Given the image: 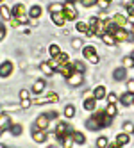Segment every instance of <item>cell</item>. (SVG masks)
Segmentation results:
<instances>
[{
	"instance_id": "obj_1",
	"label": "cell",
	"mask_w": 134,
	"mask_h": 148,
	"mask_svg": "<svg viewBox=\"0 0 134 148\" xmlns=\"http://www.w3.org/2000/svg\"><path fill=\"white\" fill-rule=\"evenodd\" d=\"M111 120L113 118L106 114V111H98L91 116L89 120H86V127L89 130H100V129H104V127H109Z\"/></svg>"
},
{
	"instance_id": "obj_2",
	"label": "cell",
	"mask_w": 134,
	"mask_h": 148,
	"mask_svg": "<svg viewBox=\"0 0 134 148\" xmlns=\"http://www.w3.org/2000/svg\"><path fill=\"white\" fill-rule=\"evenodd\" d=\"M68 134H74V129H71L68 123L59 121V123H57V127H56V137H57L59 141H63Z\"/></svg>"
},
{
	"instance_id": "obj_3",
	"label": "cell",
	"mask_w": 134,
	"mask_h": 148,
	"mask_svg": "<svg viewBox=\"0 0 134 148\" xmlns=\"http://www.w3.org/2000/svg\"><path fill=\"white\" fill-rule=\"evenodd\" d=\"M82 56H84L91 64H97V62L100 61L98 56H97V48L93 45H88V47H82Z\"/></svg>"
},
{
	"instance_id": "obj_4",
	"label": "cell",
	"mask_w": 134,
	"mask_h": 148,
	"mask_svg": "<svg viewBox=\"0 0 134 148\" xmlns=\"http://www.w3.org/2000/svg\"><path fill=\"white\" fill-rule=\"evenodd\" d=\"M48 125H50V118L47 114H39L34 121V125H32V130H47Z\"/></svg>"
},
{
	"instance_id": "obj_5",
	"label": "cell",
	"mask_w": 134,
	"mask_h": 148,
	"mask_svg": "<svg viewBox=\"0 0 134 148\" xmlns=\"http://www.w3.org/2000/svg\"><path fill=\"white\" fill-rule=\"evenodd\" d=\"M57 100H59V97H57L56 93H48L45 98H34L32 102H34L36 105H41V103H56Z\"/></svg>"
},
{
	"instance_id": "obj_6",
	"label": "cell",
	"mask_w": 134,
	"mask_h": 148,
	"mask_svg": "<svg viewBox=\"0 0 134 148\" xmlns=\"http://www.w3.org/2000/svg\"><path fill=\"white\" fill-rule=\"evenodd\" d=\"M13 73V62L11 61H4L2 64H0V77L2 79H5V77H9Z\"/></svg>"
},
{
	"instance_id": "obj_7",
	"label": "cell",
	"mask_w": 134,
	"mask_h": 148,
	"mask_svg": "<svg viewBox=\"0 0 134 148\" xmlns=\"http://www.w3.org/2000/svg\"><path fill=\"white\" fill-rule=\"evenodd\" d=\"M113 36H115V39H116V41H132V38H134L131 32H127L125 29H118Z\"/></svg>"
},
{
	"instance_id": "obj_8",
	"label": "cell",
	"mask_w": 134,
	"mask_h": 148,
	"mask_svg": "<svg viewBox=\"0 0 134 148\" xmlns=\"http://www.w3.org/2000/svg\"><path fill=\"white\" fill-rule=\"evenodd\" d=\"M59 73H61V75H63L65 79H68L70 75H71V73H74L75 70H74V64H68V62H66V64H59L57 68H56Z\"/></svg>"
},
{
	"instance_id": "obj_9",
	"label": "cell",
	"mask_w": 134,
	"mask_h": 148,
	"mask_svg": "<svg viewBox=\"0 0 134 148\" xmlns=\"http://www.w3.org/2000/svg\"><path fill=\"white\" fill-rule=\"evenodd\" d=\"M66 80H68L70 86H80L84 79H82V73H80V71H74V73H71V75H70Z\"/></svg>"
},
{
	"instance_id": "obj_10",
	"label": "cell",
	"mask_w": 134,
	"mask_h": 148,
	"mask_svg": "<svg viewBox=\"0 0 134 148\" xmlns=\"http://www.w3.org/2000/svg\"><path fill=\"white\" fill-rule=\"evenodd\" d=\"M63 13L66 16V20H77V11L74 9V4H65V9H63Z\"/></svg>"
},
{
	"instance_id": "obj_11",
	"label": "cell",
	"mask_w": 134,
	"mask_h": 148,
	"mask_svg": "<svg viewBox=\"0 0 134 148\" xmlns=\"http://www.w3.org/2000/svg\"><path fill=\"white\" fill-rule=\"evenodd\" d=\"M45 86H47V82L43 80V79H38L34 84H32V93L34 95H41L45 91Z\"/></svg>"
},
{
	"instance_id": "obj_12",
	"label": "cell",
	"mask_w": 134,
	"mask_h": 148,
	"mask_svg": "<svg viewBox=\"0 0 134 148\" xmlns=\"http://www.w3.org/2000/svg\"><path fill=\"white\" fill-rule=\"evenodd\" d=\"M120 103L122 105H125V107H127V105H132L134 103V93H123L122 95V97H120Z\"/></svg>"
},
{
	"instance_id": "obj_13",
	"label": "cell",
	"mask_w": 134,
	"mask_h": 148,
	"mask_svg": "<svg viewBox=\"0 0 134 148\" xmlns=\"http://www.w3.org/2000/svg\"><path fill=\"white\" fill-rule=\"evenodd\" d=\"M11 125H13V123H11V118H9L7 114H0V129L5 132V130L11 129Z\"/></svg>"
},
{
	"instance_id": "obj_14",
	"label": "cell",
	"mask_w": 134,
	"mask_h": 148,
	"mask_svg": "<svg viewBox=\"0 0 134 148\" xmlns=\"http://www.w3.org/2000/svg\"><path fill=\"white\" fill-rule=\"evenodd\" d=\"M113 79L115 80H125L127 79V68H116L115 71H113Z\"/></svg>"
},
{
	"instance_id": "obj_15",
	"label": "cell",
	"mask_w": 134,
	"mask_h": 148,
	"mask_svg": "<svg viewBox=\"0 0 134 148\" xmlns=\"http://www.w3.org/2000/svg\"><path fill=\"white\" fill-rule=\"evenodd\" d=\"M52 22H54L57 27H63V25L66 23V16H65V13H54V14H52Z\"/></svg>"
},
{
	"instance_id": "obj_16",
	"label": "cell",
	"mask_w": 134,
	"mask_h": 148,
	"mask_svg": "<svg viewBox=\"0 0 134 148\" xmlns=\"http://www.w3.org/2000/svg\"><path fill=\"white\" fill-rule=\"evenodd\" d=\"M11 13H13V18L23 16V14H25V5H23V4H14L13 9H11Z\"/></svg>"
},
{
	"instance_id": "obj_17",
	"label": "cell",
	"mask_w": 134,
	"mask_h": 148,
	"mask_svg": "<svg viewBox=\"0 0 134 148\" xmlns=\"http://www.w3.org/2000/svg\"><path fill=\"white\" fill-rule=\"evenodd\" d=\"M32 139L36 143H45L47 141V132L45 130H32Z\"/></svg>"
},
{
	"instance_id": "obj_18",
	"label": "cell",
	"mask_w": 134,
	"mask_h": 148,
	"mask_svg": "<svg viewBox=\"0 0 134 148\" xmlns=\"http://www.w3.org/2000/svg\"><path fill=\"white\" fill-rule=\"evenodd\" d=\"M84 109L86 111H95L97 109V100H95V97L84 98Z\"/></svg>"
},
{
	"instance_id": "obj_19",
	"label": "cell",
	"mask_w": 134,
	"mask_h": 148,
	"mask_svg": "<svg viewBox=\"0 0 134 148\" xmlns=\"http://www.w3.org/2000/svg\"><path fill=\"white\" fill-rule=\"evenodd\" d=\"M129 141H131V136H129L127 132H122V134H118V136H116V145H118V146L127 145Z\"/></svg>"
},
{
	"instance_id": "obj_20",
	"label": "cell",
	"mask_w": 134,
	"mask_h": 148,
	"mask_svg": "<svg viewBox=\"0 0 134 148\" xmlns=\"http://www.w3.org/2000/svg\"><path fill=\"white\" fill-rule=\"evenodd\" d=\"M113 22H115L120 29H123V27H127V18L123 16V14H115L113 16Z\"/></svg>"
},
{
	"instance_id": "obj_21",
	"label": "cell",
	"mask_w": 134,
	"mask_h": 148,
	"mask_svg": "<svg viewBox=\"0 0 134 148\" xmlns=\"http://www.w3.org/2000/svg\"><path fill=\"white\" fill-rule=\"evenodd\" d=\"M39 70L43 71L45 75H54V71H56L54 66L50 64V62H41V64H39Z\"/></svg>"
},
{
	"instance_id": "obj_22",
	"label": "cell",
	"mask_w": 134,
	"mask_h": 148,
	"mask_svg": "<svg viewBox=\"0 0 134 148\" xmlns=\"http://www.w3.org/2000/svg\"><path fill=\"white\" fill-rule=\"evenodd\" d=\"M93 97H95V100H104L106 98V88L104 86H97L95 91H93Z\"/></svg>"
},
{
	"instance_id": "obj_23",
	"label": "cell",
	"mask_w": 134,
	"mask_h": 148,
	"mask_svg": "<svg viewBox=\"0 0 134 148\" xmlns=\"http://www.w3.org/2000/svg\"><path fill=\"white\" fill-rule=\"evenodd\" d=\"M41 16V5H32L29 9V18H32V20H36V18H39Z\"/></svg>"
},
{
	"instance_id": "obj_24",
	"label": "cell",
	"mask_w": 134,
	"mask_h": 148,
	"mask_svg": "<svg viewBox=\"0 0 134 148\" xmlns=\"http://www.w3.org/2000/svg\"><path fill=\"white\" fill-rule=\"evenodd\" d=\"M100 38H102V41H104L106 45H109V47H115V45L118 43V41L115 39V36H113V34H107V32H106L104 36H100Z\"/></svg>"
},
{
	"instance_id": "obj_25",
	"label": "cell",
	"mask_w": 134,
	"mask_h": 148,
	"mask_svg": "<svg viewBox=\"0 0 134 148\" xmlns=\"http://www.w3.org/2000/svg\"><path fill=\"white\" fill-rule=\"evenodd\" d=\"M63 9H65V5L59 4V2H54V4L48 5V11L52 13V14H54V13H63Z\"/></svg>"
},
{
	"instance_id": "obj_26",
	"label": "cell",
	"mask_w": 134,
	"mask_h": 148,
	"mask_svg": "<svg viewBox=\"0 0 134 148\" xmlns=\"http://www.w3.org/2000/svg\"><path fill=\"white\" fill-rule=\"evenodd\" d=\"M9 132H11L13 136H22V132H23V127L20 125V123H13V125H11V129H9Z\"/></svg>"
},
{
	"instance_id": "obj_27",
	"label": "cell",
	"mask_w": 134,
	"mask_h": 148,
	"mask_svg": "<svg viewBox=\"0 0 134 148\" xmlns=\"http://www.w3.org/2000/svg\"><path fill=\"white\" fill-rule=\"evenodd\" d=\"M0 16H2L4 20H9V18H13V13H11V9H9L7 5H2L0 7Z\"/></svg>"
},
{
	"instance_id": "obj_28",
	"label": "cell",
	"mask_w": 134,
	"mask_h": 148,
	"mask_svg": "<svg viewBox=\"0 0 134 148\" xmlns=\"http://www.w3.org/2000/svg\"><path fill=\"white\" fill-rule=\"evenodd\" d=\"M74 141H75L77 145H84V143H86V137H84V134H82V132L74 130Z\"/></svg>"
},
{
	"instance_id": "obj_29",
	"label": "cell",
	"mask_w": 134,
	"mask_h": 148,
	"mask_svg": "<svg viewBox=\"0 0 134 148\" xmlns=\"http://www.w3.org/2000/svg\"><path fill=\"white\" fill-rule=\"evenodd\" d=\"M61 143H63V148H71V145L75 143V141H74V134H68Z\"/></svg>"
},
{
	"instance_id": "obj_30",
	"label": "cell",
	"mask_w": 134,
	"mask_h": 148,
	"mask_svg": "<svg viewBox=\"0 0 134 148\" xmlns=\"http://www.w3.org/2000/svg\"><path fill=\"white\" fill-rule=\"evenodd\" d=\"M116 112H118V109H116V105H115V103H109L107 107H106V114L111 116V118H115Z\"/></svg>"
},
{
	"instance_id": "obj_31",
	"label": "cell",
	"mask_w": 134,
	"mask_h": 148,
	"mask_svg": "<svg viewBox=\"0 0 134 148\" xmlns=\"http://www.w3.org/2000/svg\"><path fill=\"white\" fill-rule=\"evenodd\" d=\"M48 54H50V56H52V57L56 59V57L61 54V48H59L57 45H50V47H48Z\"/></svg>"
},
{
	"instance_id": "obj_32",
	"label": "cell",
	"mask_w": 134,
	"mask_h": 148,
	"mask_svg": "<svg viewBox=\"0 0 134 148\" xmlns=\"http://www.w3.org/2000/svg\"><path fill=\"white\" fill-rule=\"evenodd\" d=\"M75 27H77L79 32H88V30H89V23L88 22H79Z\"/></svg>"
},
{
	"instance_id": "obj_33",
	"label": "cell",
	"mask_w": 134,
	"mask_h": 148,
	"mask_svg": "<svg viewBox=\"0 0 134 148\" xmlns=\"http://www.w3.org/2000/svg\"><path fill=\"white\" fill-rule=\"evenodd\" d=\"M65 116H66V118H74V116H75V107H74V105H66V107H65Z\"/></svg>"
},
{
	"instance_id": "obj_34",
	"label": "cell",
	"mask_w": 134,
	"mask_h": 148,
	"mask_svg": "<svg viewBox=\"0 0 134 148\" xmlns=\"http://www.w3.org/2000/svg\"><path fill=\"white\" fill-rule=\"evenodd\" d=\"M107 145H109V141H107L106 136H100L98 139H97V146H98V148H106Z\"/></svg>"
},
{
	"instance_id": "obj_35",
	"label": "cell",
	"mask_w": 134,
	"mask_h": 148,
	"mask_svg": "<svg viewBox=\"0 0 134 148\" xmlns=\"http://www.w3.org/2000/svg\"><path fill=\"white\" fill-rule=\"evenodd\" d=\"M71 64H74V70L75 71H80V73H84V70H86V66L82 64L80 61H75V62H71Z\"/></svg>"
},
{
	"instance_id": "obj_36",
	"label": "cell",
	"mask_w": 134,
	"mask_h": 148,
	"mask_svg": "<svg viewBox=\"0 0 134 148\" xmlns=\"http://www.w3.org/2000/svg\"><path fill=\"white\" fill-rule=\"evenodd\" d=\"M134 66V59L131 56H127L125 59H123V68H132Z\"/></svg>"
},
{
	"instance_id": "obj_37",
	"label": "cell",
	"mask_w": 134,
	"mask_h": 148,
	"mask_svg": "<svg viewBox=\"0 0 134 148\" xmlns=\"http://www.w3.org/2000/svg\"><path fill=\"white\" fill-rule=\"evenodd\" d=\"M80 4L84 5V7H93L98 4V0H80Z\"/></svg>"
},
{
	"instance_id": "obj_38",
	"label": "cell",
	"mask_w": 134,
	"mask_h": 148,
	"mask_svg": "<svg viewBox=\"0 0 134 148\" xmlns=\"http://www.w3.org/2000/svg\"><path fill=\"white\" fill-rule=\"evenodd\" d=\"M123 130H125L127 134H131V132H134V125H132L131 121H125V123H123Z\"/></svg>"
},
{
	"instance_id": "obj_39",
	"label": "cell",
	"mask_w": 134,
	"mask_h": 148,
	"mask_svg": "<svg viewBox=\"0 0 134 148\" xmlns=\"http://www.w3.org/2000/svg\"><path fill=\"white\" fill-rule=\"evenodd\" d=\"M107 102H109V103H116V102H118V97H116L115 93H109V95H107Z\"/></svg>"
},
{
	"instance_id": "obj_40",
	"label": "cell",
	"mask_w": 134,
	"mask_h": 148,
	"mask_svg": "<svg viewBox=\"0 0 134 148\" xmlns=\"http://www.w3.org/2000/svg\"><path fill=\"white\" fill-rule=\"evenodd\" d=\"M30 105H32V100H30V98H25V100H22V109H29Z\"/></svg>"
},
{
	"instance_id": "obj_41",
	"label": "cell",
	"mask_w": 134,
	"mask_h": 148,
	"mask_svg": "<svg viewBox=\"0 0 134 148\" xmlns=\"http://www.w3.org/2000/svg\"><path fill=\"white\" fill-rule=\"evenodd\" d=\"M127 14H129V18L134 22V5H127Z\"/></svg>"
},
{
	"instance_id": "obj_42",
	"label": "cell",
	"mask_w": 134,
	"mask_h": 148,
	"mask_svg": "<svg viewBox=\"0 0 134 148\" xmlns=\"http://www.w3.org/2000/svg\"><path fill=\"white\" fill-rule=\"evenodd\" d=\"M71 47H74L75 50L77 48H82V41L80 39H74V41H71Z\"/></svg>"
},
{
	"instance_id": "obj_43",
	"label": "cell",
	"mask_w": 134,
	"mask_h": 148,
	"mask_svg": "<svg viewBox=\"0 0 134 148\" xmlns=\"http://www.w3.org/2000/svg\"><path fill=\"white\" fill-rule=\"evenodd\" d=\"M30 97V93L27 91V89H22V91H20V98H22V100H25V98H29Z\"/></svg>"
},
{
	"instance_id": "obj_44",
	"label": "cell",
	"mask_w": 134,
	"mask_h": 148,
	"mask_svg": "<svg viewBox=\"0 0 134 148\" xmlns=\"http://www.w3.org/2000/svg\"><path fill=\"white\" fill-rule=\"evenodd\" d=\"M5 34H7V32H5V27H4L2 23H0V41H2V39L5 38Z\"/></svg>"
},
{
	"instance_id": "obj_45",
	"label": "cell",
	"mask_w": 134,
	"mask_h": 148,
	"mask_svg": "<svg viewBox=\"0 0 134 148\" xmlns=\"http://www.w3.org/2000/svg\"><path fill=\"white\" fill-rule=\"evenodd\" d=\"M127 91L129 93H134V80H129L127 82Z\"/></svg>"
},
{
	"instance_id": "obj_46",
	"label": "cell",
	"mask_w": 134,
	"mask_h": 148,
	"mask_svg": "<svg viewBox=\"0 0 134 148\" xmlns=\"http://www.w3.org/2000/svg\"><path fill=\"white\" fill-rule=\"evenodd\" d=\"M16 20H18V23H27V22H29V16L23 14V16H20V18H16Z\"/></svg>"
},
{
	"instance_id": "obj_47",
	"label": "cell",
	"mask_w": 134,
	"mask_h": 148,
	"mask_svg": "<svg viewBox=\"0 0 134 148\" xmlns=\"http://www.w3.org/2000/svg\"><path fill=\"white\" fill-rule=\"evenodd\" d=\"M47 116H48L50 120H54V118H57V112H56V111H50V112H48Z\"/></svg>"
},
{
	"instance_id": "obj_48",
	"label": "cell",
	"mask_w": 134,
	"mask_h": 148,
	"mask_svg": "<svg viewBox=\"0 0 134 148\" xmlns=\"http://www.w3.org/2000/svg\"><path fill=\"white\" fill-rule=\"evenodd\" d=\"M98 4H100V7H102V9H107V7H109V4H107V2H104V0H98Z\"/></svg>"
},
{
	"instance_id": "obj_49",
	"label": "cell",
	"mask_w": 134,
	"mask_h": 148,
	"mask_svg": "<svg viewBox=\"0 0 134 148\" xmlns=\"http://www.w3.org/2000/svg\"><path fill=\"white\" fill-rule=\"evenodd\" d=\"M107 148H118V145L116 143H111V145H107Z\"/></svg>"
},
{
	"instance_id": "obj_50",
	"label": "cell",
	"mask_w": 134,
	"mask_h": 148,
	"mask_svg": "<svg viewBox=\"0 0 134 148\" xmlns=\"http://www.w3.org/2000/svg\"><path fill=\"white\" fill-rule=\"evenodd\" d=\"M66 2H68V4H74V2H77V0H66Z\"/></svg>"
},
{
	"instance_id": "obj_51",
	"label": "cell",
	"mask_w": 134,
	"mask_h": 148,
	"mask_svg": "<svg viewBox=\"0 0 134 148\" xmlns=\"http://www.w3.org/2000/svg\"><path fill=\"white\" fill-rule=\"evenodd\" d=\"M131 57H132V59H134V50H132V54H131Z\"/></svg>"
},
{
	"instance_id": "obj_52",
	"label": "cell",
	"mask_w": 134,
	"mask_h": 148,
	"mask_svg": "<svg viewBox=\"0 0 134 148\" xmlns=\"http://www.w3.org/2000/svg\"><path fill=\"white\" fill-rule=\"evenodd\" d=\"M2 134H4V130H2V129H0V136H2Z\"/></svg>"
},
{
	"instance_id": "obj_53",
	"label": "cell",
	"mask_w": 134,
	"mask_h": 148,
	"mask_svg": "<svg viewBox=\"0 0 134 148\" xmlns=\"http://www.w3.org/2000/svg\"><path fill=\"white\" fill-rule=\"evenodd\" d=\"M104 2H107V4H111V0H104Z\"/></svg>"
},
{
	"instance_id": "obj_54",
	"label": "cell",
	"mask_w": 134,
	"mask_h": 148,
	"mask_svg": "<svg viewBox=\"0 0 134 148\" xmlns=\"http://www.w3.org/2000/svg\"><path fill=\"white\" fill-rule=\"evenodd\" d=\"M0 148H5V146H4V145H2V143H0Z\"/></svg>"
},
{
	"instance_id": "obj_55",
	"label": "cell",
	"mask_w": 134,
	"mask_h": 148,
	"mask_svg": "<svg viewBox=\"0 0 134 148\" xmlns=\"http://www.w3.org/2000/svg\"><path fill=\"white\" fill-rule=\"evenodd\" d=\"M48 148H56V146H48Z\"/></svg>"
},
{
	"instance_id": "obj_56",
	"label": "cell",
	"mask_w": 134,
	"mask_h": 148,
	"mask_svg": "<svg viewBox=\"0 0 134 148\" xmlns=\"http://www.w3.org/2000/svg\"><path fill=\"white\" fill-rule=\"evenodd\" d=\"M2 2H4V0H0V4H2Z\"/></svg>"
},
{
	"instance_id": "obj_57",
	"label": "cell",
	"mask_w": 134,
	"mask_h": 148,
	"mask_svg": "<svg viewBox=\"0 0 134 148\" xmlns=\"http://www.w3.org/2000/svg\"><path fill=\"white\" fill-rule=\"evenodd\" d=\"M118 148H120V146H118Z\"/></svg>"
},
{
	"instance_id": "obj_58",
	"label": "cell",
	"mask_w": 134,
	"mask_h": 148,
	"mask_svg": "<svg viewBox=\"0 0 134 148\" xmlns=\"http://www.w3.org/2000/svg\"><path fill=\"white\" fill-rule=\"evenodd\" d=\"M13 148H14V146H13Z\"/></svg>"
}]
</instances>
